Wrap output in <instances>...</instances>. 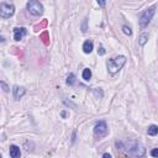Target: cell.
Listing matches in <instances>:
<instances>
[{"label": "cell", "mask_w": 158, "mask_h": 158, "mask_svg": "<svg viewBox=\"0 0 158 158\" xmlns=\"http://www.w3.org/2000/svg\"><path fill=\"white\" fill-rule=\"evenodd\" d=\"M126 63V57L125 56H118L115 58H111L107 60L106 65H107V70L110 74H116Z\"/></svg>", "instance_id": "cell-1"}, {"label": "cell", "mask_w": 158, "mask_h": 158, "mask_svg": "<svg viewBox=\"0 0 158 158\" xmlns=\"http://www.w3.org/2000/svg\"><path fill=\"white\" fill-rule=\"evenodd\" d=\"M26 7H27L28 12H30L31 15H33V16H40V15L43 14V6H42V4H41L40 1H37V0H30V1L27 2Z\"/></svg>", "instance_id": "cell-2"}, {"label": "cell", "mask_w": 158, "mask_h": 158, "mask_svg": "<svg viewBox=\"0 0 158 158\" xmlns=\"http://www.w3.org/2000/svg\"><path fill=\"white\" fill-rule=\"evenodd\" d=\"M154 12H156V6H152V7L147 9V10H144V11L141 14V16H139V26H141V27H146V26L151 22V20H152Z\"/></svg>", "instance_id": "cell-3"}, {"label": "cell", "mask_w": 158, "mask_h": 158, "mask_svg": "<svg viewBox=\"0 0 158 158\" xmlns=\"http://www.w3.org/2000/svg\"><path fill=\"white\" fill-rule=\"evenodd\" d=\"M15 14V6L12 4H1L0 6V16L2 19H7L11 17Z\"/></svg>", "instance_id": "cell-4"}, {"label": "cell", "mask_w": 158, "mask_h": 158, "mask_svg": "<svg viewBox=\"0 0 158 158\" xmlns=\"http://www.w3.org/2000/svg\"><path fill=\"white\" fill-rule=\"evenodd\" d=\"M107 132H109V130H107V126H106V122L105 121H99L95 125V127H94V135L96 137H99V138L106 136Z\"/></svg>", "instance_id": "cell-5"}, {"label": "cell", "mask_w": 158, "mask_h": 158, "mask_svg": "<svg viewBox=\"0 0 158 158\" xmlns=\"http://www.w3.org/2000/svg\"><path fill=\"white\" fill-rule=\"evenodd\" d=\"M26 28L25 27H15L14 28V38L15 41H21L26 36Z\"/></svg>", "instance_id": "cell-6"}, {"label": "cell", "mask_w": 158, "mask_h": 158, "mask_svg": "<svg viewBox=\"0 0 158 158\" xmlns=\"http://www.w3.org/2000/svg\"><path fill=\"white\" fill-rule=\"evenodd\" d=\"M25 93H26V89H25L23 86L14 85V88H12V95H14V98H15L16 100L21 99V98L25 95Z\"/></svg>", "instance_id": "cell-7"}, {"label": "cell", "mask_w": 158, "mask_h": 158, "mask_svg": "<svg viewBox=\"0 0 158 158\" xmlns=\"http://www.w3.org/2000/svg\"><path fill=\"white\" fill-rule=\"evenodd\" d=\"M21 156V152H20V148L15 144H11L10 146V157L11 158H19Z\"/></svg>", "instance_id": "cell-8"}, {"label": "cell", "mask_w": 158, "mask_h": 158, "mask_svg": "<svg viewBox=\"0 0 158 158\" xmlns=\"http://www.w3.org/2000/svg\"><path fill=\"white\" fill-rule=\"evenodd\" d=\"M83 51H84V53H86V54L93 51V42H91L90 40H86V41L83 43Z\"/></svg>", "instance_id": "cell-9"}, {"label": "cell", "mask_w": 158, "mask_h": 158, "mask_svg": "<svg viewBox=\"0 0 158 158\" xmlns=\"http://www.w3.org/2000/svg\"><path fill=\"white\" fill-rule=\"evenodd\" d=\"M147 41H148V33H146V32L141 33L139 37H138V43H139L141 46H144V44L147 43Z\"/></svg>", "instance_id": "cell-10"}, {"label": "cell", "mask_w": 158, "mask_h": 158, "mask_svg": "<svg viewBox=\"0 0 158 158\" xmlns=\"http://www.w3.org/2000/svg\"><path fill=\"white\" fill-rule=\"evenodd\" d=\"M147 133H148L149 136H156V135L158 133V126L151 125V126L147 128Z\"/></svg>", "instance_id": "cell-11"}, {"label": "cell", "mask_w": 158, "mask_h": 158, "mask_svg": "<svg viewBox=\"0 0 158 158\" xmlns=\"http://www.w3.org/2000/svg\"><path fill=\"white\" fill-rule=\"evenodd\" d=\"M90 78H91V70L89 68H85L83 70V79L88 81V80H90Z\"/></svg>", "instance_id": "cell-12"}, {"label": "cell", "mask_w": 158, "mask_h": 158, "mask_svg": "<svg viewBox=\"0 0 158 158\" xmlns=\"http://www.w3.org/2000/svg\"><path fill=\"white\" fill-rule=\"evenodd\" d=\"M74 81H75V75H74L73 73H70V74L67 77V84H68V85H73Z\"/></svg>", "instance_id": "cell-13"}, {"label": "cell", "mask_w": 158, "mask_h": 158, "mask_svg": "<svg viewBox=\"0 0 158 158\" xmlns=\"http://www.w3.org/2000/svg\"><path fill=\"white\" fill-rule=\"evenodd\" d=\"M122 31H123V33L127 35V36H131V35H132V31H131V28H130L128 26H122Z\"/></svg>", "instance_id": "cell-14"}, {"label": "cell", "mask_w": 158, "mask_h": 158, "mask_svg": "<svg viewBox=\"0 0 158 158\" xmlns=\"http://www.w3.org/2000/svg\"><path fill=\"white\" fill-rule=\"evenodd\" d=\"M151 156L152 157H158V148H154L151 151Z\"/></svg>", "instance_id": "cell-15"}, {"label": "cell", "mask_w": 158, "mask_h": 158, "mask_svg": "<svg viewBox=\"0 0 158 158\" xmlns=\"http://www.w3.org/2000/svg\"><path fill=\"white\" fill-rule=\"evenodd\" d=\"M96 1H98V4H99L100 7H105V5H106V0H96Z\"/></svg>", "instance_id": "cell-16"}, {"label": "cell", "mask_w": 158, "mask_h": 158, "mask_svg": "<svg viewBox=\"0 0 158 158\" xmlns=\"http://www.w3.org/2000/svg\"><path fill=\"white\" fill-rule=\"evenodd\" d=\"M98 53H99L100 56H104V54H105V49H104V47H102V46H100V47H99Z\"/></svg>", "instance_id": "cell-17"}, {"label": "cell", "mask_w": 158, "mask_h": 158, "mask_svg": "<svg viewBox=\"0 0 158 158\" xmlns=\"http://www.w3.org/2000/svg\"><path fill=\"white\" fill-rule=\"evenodd\" d=\"M0 84H1V86H2V88H4V91H9V89H7V86H6V84H5V83H4V81H1V83H0Z\"/></svg>", "instance_id": "cell-18"}, {"label": "cell", "mask_w": 158, "mask_h": 158, "mask_svg": "<svg viewBox=\"0 0 158 158\" xmlns=\"http://www.w3.org/2000/svg\"><path fill=\"white\" fill-rule=\"evenodd\" d=\"M102 157H105V158H111V154H109V153H104Z\"/></svg>", "instance_id": "cell-19"}]
</instances>
